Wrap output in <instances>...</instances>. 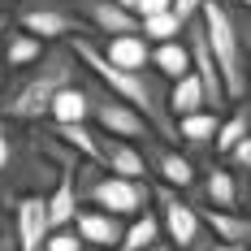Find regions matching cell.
Segmentation results:
<instances>
[{"label":"cell","instance_id":"7402d4cb","mask_svg":"<svg viewBox=\"0 0 251 251\" xmlns=\"http://www.w3.org/2000/svg\"><path fill=\"white\" fill-rule=\"evenodd\" d=\"M52 134L65 143V148H74L82 160H96L100 165V130H91L87 122H74V126H52Z\"/></svg>","mask_w":251,"mask_h":251},{"label":"cell","instance_id":"ffe728a7","mask_svg":"<svg viewBox=\"0 0 251 251\" xmlns=\"http://www.w3.org/2000/svg\"><path fill=\"white\" fill-rule=\"evenodd\" d=\"M169 108H174V122H177V117H186V113L208 108V96H203V82H200L195 70L182 74L177 82H169Z\"/></svg>","mask_w":251,"mask_h":251},{"label":"cell","instance_id":"74e56055","mask_svg":"<svg viewBox=\"0 0 251 251\" xmlns=\"http://www.w3.org/2000/svg\"><path fill=\"white\" fill-rule=\"evenodd\" d=\"M39 251H48V247H39Z\"/></svg>","mask_w":251,"mask_h":251},{"label":"cell","instance_id":"ba28073f","mask_svg":"<svg viewBox=\"0 0 251 251\" xmlns=\"http://www.w3.org/2000/svg\"><path fill=\"white\" fill-rule=\"evenodd\" d=\"M74 9L82 13V22L91 35H126V30H143V18L134 9H126L122 0H74Z\"/></svg>","mask_w":251,"mask_h":251},{"label":"cell","instance_id":"44dd1931","mask_svg":"<svg viewBox=\"0 0 251 251\" xmlns=\"http://www.w3.org/2000/svg\"><path fill=\"white\" fill-rule=\"evenodd\" d=\"M247 134H251V104H238L229 117H221V130H217V143H212V151L226 160V156L238 148Z\"/></svg>","mask_w":251,"mask_h":251},{"label":"cell","instance_id":"4316f807","mask_svg":"<svg viewBox=\"0 0 251 251\" xmlns=\"http://www.w3.org/2000/svg\"><path fill=\"white\" fill-rule=\"evenodd\" d=\"M13 160V139H9V117H0V174L9 169Z\"/></svg>","mask_w":251,"mask_h":251},{"label":"cell","instance_id":"d6986e66","mask_svg":"<svg viewBox=\"0 0 251 251\" xmlns=\"http://www.w3.org/2000/svg\"><path fill=\"white\" fill-rule=\"evenodd\" d=\"M160 238H165V221H160V212L148 208V212H139V217L126 221V234H122V247L117 251H148Z\"/></svg>","mask_w":251,"mask_h":251},{"label":"cell","instance_id":"484cf974","mask_svg":"<svg viewBox=\"0 0 251 251\" xmlns=\"http://www.w3.org/2000/svg\"><path fill=\"white\" fill-rule=\"evenodd\" d=\"M203 4H208V0H174V13H177L186 26H191V22L203 13Z\"/></svg>","mask_w":251,"mask_h":251},{"label":"cell","instance_id":"cb8c5ba5","mask_svg":"<svg viewBox=\"0 0 251 251\" xmlns=\"http://www.w3.org/2000/svg\"><path fill=\"white\" fill-rule=\"evenodd\" d=\"M48 251H87V243H82V234H78V226H61L48 234V243H44Z\"/></svg>","mask_w":251,"mask_h":251},{"label":"cell","instance_id":"8992f818","mask_svg":"<svg viewBox=\"0 0 251 251\" xmlns=\"http://www.w3.org/2000/svg\"><path fill=\"white\" fill-rule=\"evenodd\" d=\"M18 26L35 30V35L48 39V44L74 39V35L87 30L82 13L74 9V0H30V4H18Z\"/></svg>","mask_w":251,"mask_h":251},{"label":"cell","instance_id":"1f68e13d","mask_svg":"<svg viewBox=\"0 0 251 251\" xmlns=\"http://www.w3.org/2000/svg\"><path fill=\"white\" fill-rule=\"evenodd\" d=\"M0 96H4V56H0Z\"/></svg>","mask_w":251,"mask_h":251},{"label":"cell","instance_id":"836d02e7","mask_svg":"<svg viewBox=\"0 0 251 251\" xmlns=\"http://www.w3.org/2000/svg\"><path fill=\"white\" fill-rule=\"evenodd\" d=\"M122 4H126V9H134V13H139V0H122Z\"/></svg>","mask_w":251,"mask_h":251},{"label":"cell","instance_id":"d6a6232c","mask_svg":"<svg viewBox=\"0 0 251 251\" xmlns=\"http://www.w3.org/2000/svg\"><path fill=\"white\" fill-rule=\"evenodd\" d=\"M13 4H18V0H0V13H4V9H13Z\"/></svg>","mask_w":251,"mask_h":251},{"label":"cell","instance_id":"277c9868","mask_svg":"<svg viewBox=\"0 0 251 251\" xmlns=\"http://www.w3.org/2000/svg\"><path fill=\"white\" fill-rule=\"evenodd\" d=\"M156 203H160V221H165V238L177 251H208L217 243V234L203 221V208L186 200V191L156 182Z\"/></svg>","mask_w":251,"mask_h":251},{"label":"cell","instance_id":"6da1fadb","mask_svg":"<svg viewBox=\"0 0 251 251\" xmlns=\"http://www.w3.org/2000/svg\"><path fill=\"white\" fill-rule=\"evenodd\" d=\"M78 52V61H82V70L91 78H100L104 87L113 91V96H122L126 104H134L143 117H148L169 143H177V122H174V108H169V82L156 74V70H126V65H113L108 56H104V48L82 30V35H74L70 39Z\"/></svg>","mask_w":251,"mask_h":251},{"label":"cell","instance_id":"9c48e42d","mask_svg":"<svg viewBox=\"0 0 251 251\" xmlns=\"http://www.w3.org/2000/svg\"><path fill=\"white\" fill-rule=\"evenodd\" d=\"M13 234H18L22 251H39L44 243H48L52 212H48V195H44V191H35V195H22V200H18V208H13Z\"/></svg>","mask_w":251,"mask_h":251},{"label":"cell","instance_id":"f546056e","mask_svg":"<svg viewBox=\"0 0 251 251\" xmlns=\"http://www.w3.org/2000/svg\"><path fill=\"white\" fill-rule=\"evenodd\" d=\"M148 251H177V247H174V243H169V238H160V243H151Z\"/></svg>","mask_w":251,"mask_h":251},{"label":"cell","instance_id":"e0dca14e","mask_svg":"<svg viewBox=\"0 0 251 251\" xmlns=\"http://www.w3.org/2000/svg\"><path fill=\"white\" fill-rule=\"evenodd\" d=\"M44 52H48V39H39L35 30H26V26H18V30H4L0 56H4V65H9V70H26V65H35Z\"/></svg>","mask_w":251,"mask_h":251},{"label":"cell","instance_id":"8d00e7d4","mask_svg":"<svg viewBox=\"0 0 251 251\" xmlns=\"http://www.w3.org/2000/svg\"><path fill=\"white\" fill-rule=\"evenodd\" d=\"M238 4H243V9H251V0H238Z\"/></svg>","mask_w":251,"mask_h":251},{"label":"cell","instance_id":"83f0119b","mask_svg":"<svg viewBox=\"0 0 251 251\" xmlns=\"http://www.w3.org/2000/svg\"><path fill=\"white\" fill-rule=\"evenodd\" d=\"M174 9V0H139V18H151V13H165Z\"/></svg>","mask_w":251,"mask_h":251},{"label":"cell","instance_id":"ac0fdd59","mask_svg":"<svg viewBox=\"0 0 251 251\" xmlns=\"http://www.w3.org/2000/svg\"><path fill=\"white\" fill-rule=\"evenodd\" d=\"M151 70L165 78V82H177L182 74H191L195 70V56H191L186 35L182 39H169V44H151Z\"/></svg>","mask_w":251,"mask_h":251},{"label":"cell","instance_id":"4fadbf2b","mask_svg":"<svg viewBox=\"0 0 251 251\" xmlns=\"http://www.w3.org/2000/svg\"><path fill=\"white\" fill-rule=\"evenodd\" d=\"M200 208H203L208 229L221 243H229L238 251H251V212H243V208H208V203H200Z\"/></svg>","mask_w":251,"mask_h":251},{"label":"cell","instance_id":"f1b7e54d","mask_svg":"<svg viewBox=\"0 0 251 251\" xmlns=\"http://www.w3.org/2000/svg\"><path fill=\"white\" fill-rule=\"evenodd\" d=\"M0 251H22V243H18V234H13V229H9V234L0 229Z\"/></svg>","mask_w":251,"mask_h":251},{"label":"cell","instance_id":"3957f363","mask_svg":"<svg viewBox=\"0 0 251 251\" xmlns=\"http://www.w3.org/2000/svg\"><path fill=\"white\" fill-rule=\"evenodd\" d=\"M203 22V35H208V48L217 56L221 74H226V87H229V100H247L251 96V65H247V44H243V30H238V18L226 9V0H208L200 13Z\"/></svg>","mask_w":251,"mask_h":251},{"label":"cell","instance_id":"5b68a950","mask_svg":"<svg viewBox=\"0 0 251 251\" xmlns=\"http://www.w3.org/2000/svg\"><path fill=\"white\" fill-rule=\"evenodd\" d=\"M91 122H96V130L117 134V139H130V143H139V148L148 143L151 134H160V130H156L134 104H126L122 96H113L100 78L91 82Z\"/></svg>","mask_w":251,"mask_h":251},{"label":"cell","instance_id":"9a60e30c","mask_svg":"<svg viewBox=\"0 0 251 251\" xmlns=\"http://www.w3.org/2000/svg\"><path fill=\"white\" fill-rule=\"evenodd\" d=\"M221 117H226V113H217V108H200V113L177 117V143L191 148V151H208L212 143H217Z\"/></svg>","mask_w":251,"mask_h":251},{"label":"cell","instance_id":"4dcf8cb0","mask_svg":"<svg viewBox=\"0 0 251 251\" xmlns=\"http://www.w3.org/2000/svg\"><path fill=\"white\" fill-rule=\"evenodd\" d=\"M208 251H238V247H229V243H221V238H217V243H212Z\"/></svg>","mask_w":251,"mask_h":251},{"label":"cell","instance_id":"d4e9b609","mask_svg":"<svg viewBox=\"0 0 251 251\" xmlns=\"http://www.w3.org/2000/svg\"><path fill=\"white\" fill-rule=\"evenodd\" d=\"M226 165H229V169H238V174H251V134L226 156Z\"/></svg>","mask_w":251,"mask_h":251},{"label":"cell","instance_id":"603a6c76","mask_svg":"<svg viewBox=\"0 0 251 251\" xmlns=\"http://www.w3.org/2000/svg\"><path fill=\"white\" fill-rule=\"evenodd\" d=\"M143 35H148L151 44H169V39H182V35H186V22L177 18L174 9H165V13L143 18Z\"/></svg>","mask_w":251,"mask_h":251},{"label":"cell","instance_id":"7a4b0ae2","mask_svg":"<svg viewBox=\"0 0 251 251\" xmlns=\"http://www.w3.org/2000/svg\"><path fill=\"white\" fill-rule=\"evenodd\" d=\"M87 74L82 61H78L74 44H48V52L26 65V70H13V78L4 82V96H0V117L9 122H44L52 113V100L78 82Z\"/></svg>","mask_w":251,"mask_h":251},{"label":"cell","instance_id":"d590c367","mask_svg":"<svg viewBox=\"0 0 251 251\" xmlns=\"http://www.w3.org/2000/svg\"><path fill=\"white\" fill-rule=\"evenodd\" d=\"M87 251H117V247H87Z\"/></svg>","mask_w":251,"mask_h":251},{"label":"cell","instance_id":"2e32d148","mask_svg":"<svg viewBox=\"0 0 251 251\" xmlns=\"http://www.w3.org/2000/svg\"><path fill=\"white\" fill-rule=\"evenodd\" d=\"M52 126H74V122H91V82H87V74L78 78V82H70L56 100H52Z\"/></svg>","mask_w":251,"mask_h":251},{"label":"cell","instance_id":"8fae6325","mask_svg":"<svg viewBox=\"0 0 251 251\" xmlns=\"http://www.w3.org/2000/svg\"><path fill=\"white\" fill-rule=\"evenodd\" d=\"M100 165L104 169H113V174H126V177H151V165L143 148L139 143H130V139H117V134H104L100 130Z\"/></svg>","mask_w":251,"mask_h":251},{"label":"cell","instance_id":"30bf717a","mask_svg":"<svg viewBox=\"0 0 251 251\" xmlns=\"http://www.w3.org/2000/svg\"><path fill=\"white\" fill-rule=\"evenodd\" d=\"M78 234L87 247H122V234H126V217L108 212V208H96V203H82L78 208Z\"/></svg>","mask_w":251,"mask_h":251},{"label":"cell","instance_id":"7c38bea8","mask_svg":"<svg viewBox=\"0 0 251 251\" xmlns=\"http://www.w3.org/2000/svg\"><path fill=\"white\" fill-rule=\"evenodd\" d=\"M200 195H203L208 208H243L238 174L229 169L226 160H221V165H203V169H200Z\"/></svg>","mask_w":251,"mask_h":251},{"label":"cell","instance_id":"e575fe53","mask_svg":"<svg viewBox=\"0 0 251 251\" xmlns=\"http://www.w3.org/2000/svg\"><path fill=\"white\" fill-rule=\"evenodd\" d=\"M0 229H4V200H0Z\"/></svg>","mask_w":251,"mask_h":251},{"label":"cell","instance_id":"5bb4252c","mask_svg":"<svg viewBox=\"0 0 251 251\" xmlns=\"http://www.w3.org/2000/svg\"><path fill=\"white\" fill-rule=\"evenodd\" d=\"M104 56L113 65H126V70H148L151 65V39L143 30H126V35H108L100 44Z\"/></svg>","mask_w":251,"mask_h":251},{"label":"cell","instance_id":"52a82bcc","mask_svg":"<svg viewBox=\"0 0 251 251\" xmlns=\"http://www.w3.org/2000/svg\"><path fill=\"white\" fill-rule=\"evenodd\" d=\"M143 156H148L156 182L177 186V191H195V186H200V169H195V160L182 151V143H169L165 134H151L148 143H143Z\"/></svg>","mask_w":251,"mask_h":251}]
</instances>
